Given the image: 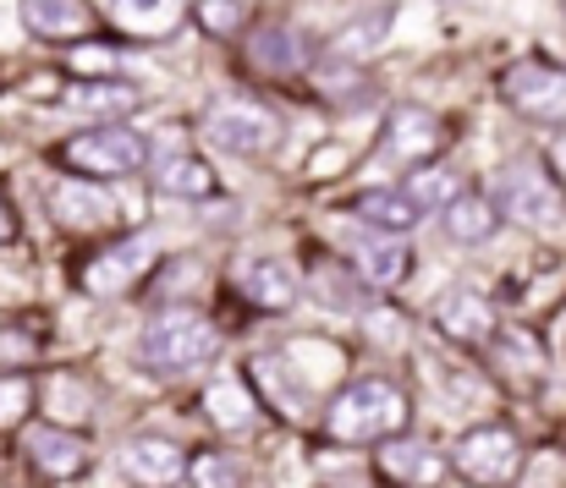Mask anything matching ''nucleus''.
Here are the masks:
<instances>
[{
	"mask_svg": "<svg viewBox=\"0 0 566 488\" xmlns=\"http://www.w3.org/2000/svg\"><path fill=\"white\" fill-rule=\"evenodd\" d=\"M407 395L390 384V379H358L347 384L331 412H325V428L331 439L342 445H385V439H401L407 434Z\"/></svg>",
	"mask_w": 566,
	"mask_h": 488,
	"instance_id": "nucleus-1",
	"label": "nucleus"
},
{
	"mask_svg": "<svg viewBox=\"0 0 566 488\" xmlns=\"http://www.w3.org/2000/svg\"><path fill=\"white\" fill-rule=\"evenodd\" d=\"M220 351V329L209 325L198 308H166L155 325L144 329V362L155 373H192Z\"/></svg>",
	"mask_w": 566,
	"mask_h": 488,
	"instance_id": "nucleus-2",
	"label": "nucleus"
},
{
	"mask_svg": "<svg viewBox=\"0 0 566 488\" xmlns=\"http://www.w3.org/2000/svg\"><path fill=\"white\" fill-rule=\"evenodd\" d=\"M149 160V144L133 127H88L61 144V165L77 176H133Z\"/></svg>",
	"mask_w": 566,
	"mask_h": 488,
	"instance_id": "nucleus-3",
	"label": "nucleus"
},
{
	"mask_svg": "<svg viewBox=\"0 0 566 488\" xmlns=\"http://www.w3.org/2000/svg\"><path fill=\"white\" fill-rule=\"evenodd\" d=\"M495 214H512L517 225H562L566 220V198L562 187L539 170V165H506L495 181Z\"/></svg>",
	"mask_w": 566,
	"mask_h": 488,
	"instance_id": "nucleus-4",
	"label": "nucleus"
},
{
	"mask_svg": "<svg viewBox=\"0 0 566 488\" xmlns=\"http://www.w3.org/2000/svg\"><path fill=\"white\" fill-rule=\"evenodd\" d=\"M451 467H457L468 484L501 488L523 473V445H517L512 428H495V423H490V428H468V434L457 439V450H451Z\"/></svg>",
	"mask_w": 566,
	"mask_h": 488,
	"instance_id": "nucleus-5",
	"label": "nucleus"
},
{
	"mask_svg": "<svg viewBox=\"0 0 566 488\" xmlns=\"http://www.w3.org/2000/svg\"><path fill=\"white\" fill-rule=\"evenodd\" d=\"M501 94L517 116L539 121V127H566V72L545 61H523L501 77Z\"/></svg>",
	"mask_w": 566,
	"mask_h": 488,
	"instance_id": "nucleus-6",
	"label": "nucleus"
},
{
	"mask_svg": "<svg viewBox=\"0 0 566 488\" xmlns=\"http://www.w3.org/2000/svg\"><path fill=\"white\" fill-rule=\"evenodd\" d=\"M203 138L226 155H270L281 144V121L264 110V105H242V99H226L203 116Z\"/></svg>",
	"mask_w": 566,
	"mask_h": 488,
	"instance_id": "nucleus-7",
	"label": "nucleus"
},
{
	"mask_svg": "<svg viewBox=\"0 0 566 488\" xmlns=\"http://www.w3.org/2000/svg\"><path fill=\"white\" fill-rule=\"evenodd\" d=\"M144 269H149V242H144V236H122V242H111L105 253H94V258L83 264V291H94V297H122Z\"/></svg>",
	"mask_w": 566,
	"mask_h": 488,
	"instance_id": "nucleus-8",
	"label": "nucleus"
},
{
	"mask_svg": "<svg viewBox=\"0 0 566 488\" xmlns=\"http://www.w3.org/2000/svg\"><path fill=\"white\" fill-rule=\"evenodd\" d=\"M22 456L33 462V473H44L55 484H66V478H77L88 467V445L72 428H55V423H33L22 434Z\"/></svg>",
	"mask_w": 566,
	"mask_h": 488,
	"instance_id": "nucleus-9",
	"label": "nucleus"
},
{
	"mask_svg": "<svg viewBox=\"0 0 566 488\" xmlns=\"http://www.w3.org/2000/svg\"><path fill=\"white\" fill-rule=\"evenodd\" d=\"M17 11H22V28L50 44H83L99 22L88 0H22Z\"/></svg>",
	"mask_w": 566,
	"mask_h": 488,
	"instance_id": "nucleus-10",
	"label": "nucleus"
},
{
	"mask_svg": "<svg viewBox=\"0 0 566 488\" xmlns=\"http://www.w3.org/2000/svg\"><path fill=\"white\" fill-rule=\"evenodd\" d=\"M116 467H122V478L133 488H171L182 473H188V462H182V450L171 445V439H127L122 445V456H116Z\"/></svg>",
	"mask_w": 566,
	"mask_h": 488,
	"instance_id": "nucleus-11",
	"label": "nucleus"
},
{
	"mask_svg": "<svg viewBox=\"0 0 566 488\" xmlns=\"http://www.w3.org/2000/svg\"><path fill=\"white\" fill-rule=\"evenodd\" d=\"M390 28H396V6L385 0V6H369V11H358L336 39H331V61H342V66H364V61H375L379 50H385V39H390Z\"/></svg>",
	"mask_w": 566,
	"mask_h": 488,
	"instance_id": "nucleus-12",
	"label": "nucleus"
},
{
	"mask_svg": "<svg viewBox=\"0 0 566 488\" xmlns=\"http://www.w3.org/2000/svg\"><path fill=\"white\" fill-rule=\"evenodd\" d=\"M434 325L446 329L451 340H462V346H490L495 340V308L484 297H473V291H446L434 303Z\"/></svg>",
	"mask_w": 566,
	"mask_h": 488,
	"instance_id": "nucleus-13",
	"label": "nucleus"
},
{
	"mask_svg": "<svg viewBox=\"0 0 566 488\" xmlns=\"http://www.w3.org/2000/svg\"><path fill=\"white\" fill-rule=\"evenodd\" d=\"M385 144L396 160H429L440 149V121L429 110H412V105H396L390 121H385Z\"/></svg>",
	"mask_w": 566,
	"mask_h": 488,
	"instance_id": "nucleus-14",
	"label": "nucleus"
},
{
	"mask_svg": "<svg viewBox=\"0 0 566 488\" xmlns=\"http://www.w3.org/2000/svg\"><path fill=\"white\" fill-rule=\"evenodd\" d=\"M446 231H451V242H462V247H484V242L501 231V214H495V203H490L484 192H457V198L446 203Z\"/></svg>",
	"mask_w": 566,
	"mask_h": 488,
	"instance_id": "nucleus-15",
	"label": "nucleus"
},
{
	"mask_svg": "<svg viewBox=\"0 0 566 488\" xmlns=\"http://www.w3.org/2000/svg\"><path fill=\"white\" fill-rule=\"evenodd\" d=\"M242 297H248L253 308L281 314V308L297 303V275H292L281 258H253V264L242 269Z\"/></svg>",
	"mask_w": 566,
	"mask_h": 488,
	"instance_id": "nucleus-16",
	"label": "nucleus"
},
{
	"mask_svg": "<svg viewBox=\"0 0 566 488\" xmlns=\"http://www.w3.org/2000/svg\"><path fill=\"white\" fill-rule=\"evenodd\" d=\"M155 192H166V198H214L220 192V181H214V170L203 160H192V155H171V160L155 170Z\"/></svg>",
	"mask_w": 566,
	"mask_h": 488,
	"instance_id": "nucleus-17",
	"label": "nucleus"
},
{
	"mask_svg": "<svg viewBox=\"0 0 566 488\" xmlns=\"http://www.w3.org/2000/svg\"><path fill=\"white\" fill-rule=\"evenodd\" d=\"M203 406H209L214 428H226V434H242V428H253V417H259V401L248 395L242 379H214L209 395H203Z\"/></svg>",
	"mask_w": 566,
	"mask_h": 488,
	"instance_id": "nucleus-18",
	"label": "nucleus"
},
{
	"mask_svg": "<svg viewBox=\"0 0 566 488\" xmlns=\"http://www.w3.org/2000/svg\"><path fill=\"white\" fill-rule=\"evenodd\" d=\"M353 258L369 286H401V275H407V247L396 236H358Z\"/></svg>",
	"mask_w": 566,
	"mask_h": 488,
	"instance_id": "nucleus-19",
	"label": "nucleus"
},
{
	"mask_svg": "<svg viewBox=\"0 0 566 488\" xmlns=\"http://www.w3.org/2000/svg\"><path fill=\"white\" fill-rule=\"evenodd\" d=\"M358 214L369 220V225H379L385 236L390 231H412L423 214H418V203L407 198V192H396V187H375V192H364L358 198Z\"/></svg>",
	"mask_w": 566,
	"mask_h": 488,
	"instance_id": "nucleus-20",
	"label": "nucleus"
},
{
	"mask_svg": "<svg viewBox=\"0 0 566 488\" xmlns=\"http://www.w3.org/2000/svg\"><path fill=\"white\" fill-rule=\"evenodd\" d=\"M116 22H122V33H133V39L171 33V22H177V0H116Z\"/></svg>",
	"mask_w": 566,
	"mask_h": 488,
	"instance_id": "nucleus-21",
	"label": "nucleus"
},
{
	"mask_svg": "<svg viewBox=\"0 0 566 488\" xmlns=\"http://www.w3.org/2000/svg\"><path fill=\"white\" fill-rule=\"evenodd\" d=\"M379 473L396 478V484H429V478H434V456H429L423 445L385 439V450H379Z\"/></svg>",
	"mask_w": 566,
	"mask_h": 488,
	"instance_id": "nucleus-22",
	"label": "nucleus"
},
{
	"mask_svg": "<svg viewBox=\"0 0 566 488\" xmlns=\"http://www.w3.org/2000/svg\"><path fill=\"white\" fill-rule=\"evenodd\" d=\"M401 192L418 203V214H423V209H440V214H446V203L462 192V176H457L451 165H429V170H418Z\"/></svg>",
	"mask_w": 566,
	"mask_h": 488,
	"instance_id": "nucleus-23",
	"label": "nucleus"
},
{
	"mask_svg": "<svg viewBox=\"0 0 566 488\" xmlns=\"http://www.w3.org/2000/svg\"><path fill=\"white\" fill-rule=\"evenodd\" d=\"M66 105H77V110H88V116H127V110L138 105V94H133L127 83H77Z\"/></svg>",
	"mask_w": 566,
	"mask_h": 488,
	"instance_id": "nucleus-24",
	"label": "nucleus"
},
{
	"mask_svg": "<svg viewBox=\"0 0 566 488\" xmlns=\"http://www.w3.org/2000/svg\"><path fill=\"white\" fill-rule=\"evenodd\" d=\"M253 61H259L264 72H292V66H303V44H297V33H286V28H264V33L253 39Z\"/></svg>",
	"mask_w": 566,
	"mask_h": 488,
	"instance_id": "nucleus-25",
	"label": "nucleus"
},
{
	"mask_svg": "<svg viewBox=\"0 0 566 488\" xmlns=\"http://www.w3.org/2000/svg\"><path fill=\"white\" fill-rule=\"evenodd\" d=\"M50 209H55L61 225H77V231H88V225L105 220V203H94L88 187H55V192H50Z\"/></svg>",
	"mask_w": 566,
	"mask_h": 488,
	"instance_id": "nucleus-26",
	"label": "nucleus"
},
{
	"mask_svg": "<svg viewBox=\"0 0 566 488\" xmlns=\"http://www.w3.org/2000/svg\"><path fill=\"white\" fill-rule=\"evenodd\" d=\"M33 412V379L28 373H0V434L17 428Z\"/></svg>",
	"mask_w": 566,
	"mask_h": 488,
	"instance_id": "nucleus-27",
	"label": "nucleus"
},
{
	"mask_svg": "<svg viewBox=\"0 0 566 488\" xmlns=\"http://www.w3.org/2000/svg\"><path fill=\"white\" fill-rule=\"evenodd\" d=\"M198 28L203 33H214V39H231V33H242V17H248V6L242 0H198Z\"/></svg>",
	"mask_w": 566,
	"mask_h": 488,
	"instance_id": "nucleus-28",
	"label": "nucleus"
},
{
	"mask_svg": "<svg viewBox=\"0 0 566 488\" xmlns=\"http://www.w3.org/2000/svg\"><path fill=\"white\" fill-rule=\"evenodd\" d=\"M192 488H242V473L226 462V456H214V450H203V456H192L188 467Z\"/></svg>",
	"mask_w": 566,
	"mask_h": 488,
	"instance_id": "nucleus-29",
	"label": "nucleus"
},
{
	"mask_svg": "<svg viewBox=\"0 0 566 488\" xmlns=\"http://www.w3.org/2000/svg\"><path fill=\"white\" fill-rule=\"evenodd\" d=\"M66 66H72L77 77H105V83H111V72H116V50H105V44H77Z\"/></svg>",
	"mask_w": 566,
	"mask_h": 488,
	"instance_id": "nucleus-30",
	"label": "nucleus"
},
{
	"mask_svg": "<svg viewBox=\"0 0 566 488\" xmlns=\"http://www.w3.org/2000/svg\"><path fill=\"white\" fill-rule=\"evenodd\" d=\"M33 351H39L33 329H0V362H28Z\"/></svg>",
	"mask_w": 566,
	"mask_h": 488,
	"instance_id": "nucleus-31",
	"label": "nucleus"
},
{
	"mask_svg": "<svg viewBox=\"0 0 566 488\" xmlns=\"http://www.w3.org/2000/svg\"><path fill=\"white\" fill-rule=\"evenodd\" d=\"M11 236H17V220H11V209L0 203V242H11Z\"/></svg>",
	"mask_w": 566,
	"mask_h": 488,
	"instance_id": "nucleus-32",
	"label": "nucleus"
}]
</instances>
